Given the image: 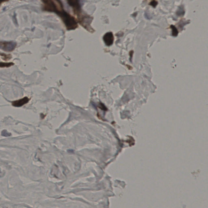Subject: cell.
I'll list each match as a JSON object with an SVG mask.
<instances>
[{
	"label": "cell",
	"instance_id": "obj_1",
	"mask_svg": "<svg viewBox=\"0 0 208 208\" xmlns=\"http://www.w3.org/2000/svg\"><path fill=\"white\" fill-rule=\"evenodd\" d=\"M56 13L61 18L68 30H73L77 28V22L75 17L67 13L64 10L58 11Z\"/></svg>",
	"mask_w": 208,
	"mask_h": 208
},
{
	"label": "cell",
	"instance_id": "obj_2",
	"mask_svg": "<svg viewBox=\"0 0 208 208\" xmlns=\"http://www.w3.org/2000/svg\"><path fill=\"white\" fill-rule=\"evenodd\" d=\"M43 10L49 12L56 13L58 11L63 10V5L60 1H43Z\"/></svg>",
	"mask_w": 208,
	"mask_h": 208
},
{
	"label": "cell",
	"instance_id": "obj_3",
	"mask_svg": "<svg viewBox=\"0 0 208 208\" xmlns=\"http://www.w3.org/2000/svg\"><path fill=\"white\" fill-rule=\"evenodd\" d=\"M17 44L15 42H1V49L2 50L6 52H11L15 49L16 47Z\"/></svg>",
	"mask_w": 208,
	"mask_h": 208
},
{
	"label": "cell",
	"instance_id": "obj_4",
	"mask_svg": "<svg viewBox=\"0 0 208 208\" xmlns=\"http://www.w3.org/2000/svg\"><path fill=\"white\" fill-rule=\"evenodd\" d=\"M103 40L105 44L108 46L111 45L114 42V37L112 33L111 32L106 33L103 37Z\"/></svg>",
	"mask_w": 208,
	"mask_h": 208
},
{
	"label": "cell",
	"instance_id": "obj_5",
	"mask_svg": "<svg viewBox=\"0 0 208 208\" xmlns=\"http://www.w3.org/2000/svg\"><path fill=\"white\" fill-rule=\"evenodd\" d=\"M29 100V99L28 97H25L22 99L12 102V105L15 107H21L27 103Z\"/></svg>",
	"mask_w": 208,
	"mask_h": 208
},
{
	"label": "cell",
	"instance_id": "obj_6",
	"mask_svg": "<svg viewBox=\"0 0 208 208\" xmlns=\"http://www.w3.org/2000/svg\"><path fill=\"white\" fill-rule=\"evenodd\" d=\"M1 56L3 58V59L6 61H7L11 59L12 56L11 55H6L4 53H1Z\"/></svg>",
	"mask_w": 208,
	"mask_h": 208
},
{
	"label": "cell",
	"instance_id": "obj_7",
	"mask_svg": "<svg viewBox=\"0 0 208 208\" xmlns=\"http://www.w3.org/2000/svg\"><path fill=\"white\" fill-rule=\"evenodd\" d=\"M14 64L12 62L10 63H1V68H4V67H10L11 66H13Z\"/></svg>",
	"mask_w": 208,
	"mask_h": 208
},
{
	"label": "cell",
	"instance_id": "obj_8",
	"mask_svg": "<svg viewBox=\"0 0 208 208\" xmlns=\"http://www.w3.org/2000/svg\"><path fill=\"white\" fill-rule=\"evenodd\" d=\"M157 2L155 1H152L150 3V5L153 6V7H155L157 5Z\"/></svg>",
	"mask_w": 208,
	"mask_h": 208
}]
</instances>
